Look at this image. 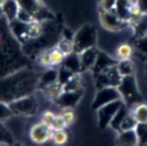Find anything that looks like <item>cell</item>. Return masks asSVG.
Listing matches in <instances>:
<instances>
[{"mask_svg":"<svg viewBox=\"0 0 147 146\" xmlns=\"http://www.w3.org/2000/svg\"><path fill=\"white\" fill-rule=\"evenodd\" d=\"M57 48H59L64 55H68V54H70V53H72V52L75 51L72 40H71V39H67V38H64V39H62V40L59 41Z\"/></svg>","mask_w":147,"mask_h":146,"instance_id":"cb8c5ba5","label":"cell"},{"mask_svg":"<svg viewBox=\"0 0 147 146\" xmlns=\"http://www.w3.org/2000/svg\"><path fill=\"white\" fill-rule=\"evenodd\" d=\"M0 39H1V36H0Z\"/></svg>","mask_w":147,"mask_h":146,"instance_id":"ab89813d","label":"cell"},{"mask_svg":"<svg viewBox=\"0 0 147 146\" xmlns=\"http://www.w3.org/2000/svg\"><path fill=\"white\" fill-rule=\"evenodd\" d=\"M39 62H40L41 66H45V67L52 66L51 56H49V51H46V52H44V53L40 54V56H39Z\"/></svg>","mask_w":147,"mask_h":146,"instance_id":"d6a6232c","label":"cell"},{"mask_svg":"<svg viewBox=\"0 0 147 146\" xmlns=\"http://www.w3.org/2000/svg\"><path fill=\"white\" fill-rule=\"evenodd\" d=\"M62 66H64L65 68H68L69 70H71L74 74L79 72L82 69V63H80V57H79V53L77 52H72L68 55H64V59L62 61Z\"/></svg>","mask_w":147,"mask_h":146,"instance_id":"4fadbf2b","label":"cell"},{"mask_svg":"<svg viewBox=\"0 0 147 146\" xmlns=\"http://www.w3.org/2000/svg\"><path fill=\"white\" fill-rule=\"evenodd\" d=\"M17 1L20 3V7L28 10L29 13H31L37 21L41 13L47 11V10H45V8L42 7V5L39 0H17Z\"/></svg>","mask_w":147,"mask_h":146,"instance_id":"7c38bea8","label":"cell"},{"mask_svg":"<svg viewBox=\"0 0 147 146\" xmlns=\"http://www.w3.org/2000/svg\"><path fill=\"white\" fill-rule=\"evenodd\" d=\"M9 106L14 115H33L38 108V102L32 95L28 94L10 101Z\"/></svg>","mask_w":147,"mask_h":146,"instance_id":"277c9868","label":"cell"},{"mask_svg":"<svg viewBox=\"0 0 147 146\" xmlns=\"http://www.w3.org/2000/svg\"><path fill=\"white\" fill-rule=\"evenodd\" d=\"M116 67H117V70H118L119 75H121L122 77H123V76L131 75V74L133 72V64H132V62H131L129 59L119 60V62H117Z\"/></svg>","mask_w":147,"mask_h":146,"instance_id":"ffe728a7","label":"cell"},{"mask_svg":"<svg viewBox=\"0 0 147 146\" xmlns=\"http://www.w3.org/2000/svg\"><path fill=\"white\" fill-rule=\"evenodd\" d=\"M72 75H74V72H72L71 70H69L68 68H65L64 66H62L61 69L59 70V78H57V82L63 85V84H65V83L72 77Z\"/></svg>","mask_w":147,"mask_h":146,"instance_id":"4dcf8cb0","label":"cell"},{"mask_svg":"<svg viewBox=\"0 0 147 146\" xmlns=\"http://www.w3.org/2000/svg\"><path fill=\"white\" fill-rule=\"evenodd\" d=\"M131 113L138 123H147V105L137 103L131 110Z\"/></svg>","mask_w":147,"mask_h":146,"instance_id":"ac0fdd59","label":"cell"},{"mask_svg":"<svg viewBox=\"0 0 147 146\" xmlns=\"http://www.w3.org/2000/svg\"><path fill=\"white\" fill-rule=\"evenodd\" d=\"M98 56V51L94 47H88L82 52H79V57H80V63H82V69H90L93 68L95 60Z\"/></svg>","mask_w":147,"mask_h":146,"instance_id":"8fae6325","label":"cell"},{"mask_svg":"<svg viewBox=\"0 0 147 146\" xmlns=\"http://www.w3.org/2000/svg\"><path fill=\"white\" fill-rule=\"evenodd\" d=\"M132 54V47L129 44H122L117 48V56L119 60L129 59Z\"/></svg>","mask_w":147,"mask_h":146,"instance_id":"83f0119b","label":"cell"},{"mask_svg":"<svg viewBox=\"0 0 147 146\" xmlns=\"http://www.w3.org/2000/svg\"><path fill=\"white\" fill-rule=\"evenodd\" d=\"M131 3H132L131 0H116V5H119V6H123L126 8H129V6Z\"/></svg>","mask_w":147,"mask_h":146,"instance_id":"74e56055","label":"cell"},{"mask_svg":"<svg viewBox=\"0 0 147 146\" xmlns=\"http://www.w3.org/2000/svg\"><path fill=\"white\" fill-rule=\"evenodd\" d=\"M16 20H18L20 22H23V23H31L33 21H36L34 16L29 13L28 10L23 9L22 7H20L18 11H17V16H16Z\"/></svg>","mask_w":147,"mask_h":146,"instance_id":"4316f807","label":"cell"},{"mask_svg":"<svg viewBox=\"0 0 147 146\" xmlns=\"http://www.w3.org/2000/svg\"><path fill=\"white\" fill-rule=\"evenodd\" d=\"M137 121H136V118H134V116L132 115V113H127L126 115H125V117L123 118V121H122V123H121V125H119V130H118V132L119 131H124V130H130V129H134L136 128V125H137Z\"/></svg>","mask_w":147,"mask_h":146,"instance_id":"603a6c76","label":"cell"},{"mask_svg":"<svg viewBox=\"0 0 147 146\" xmlns=\"http://www.w3.org/2000/svg\"><path fill=\"white\" fill-rule=\"evenodd\" d=\"M54 117H55V115H54L53 112L46 110V112H44V114H42V116H41V122H44L45 124H47V125L51 126V124H52Z\"/></svg>","mask_w":147,"mask_h":146,"instance_id":"836d02e7","label":"cell"},{"mask_svg":"<svg viewBox=\"0 0 147 146\" xmlns=\"http://www.w3.org/2000/svg\"><path fill=\"white\" fill-rule=\"evenodd\" d=\"M13 115H14V113H13L9 103L0 100V122H5L7 118H9Z\"/></svg>","mask_w":147,"mask_h":146,"instance_id":"484cf974","label":"cell"},{"mask_svg":"<svg viewBox=\"0 0 147 146\" xmlns=\"http://www.w3.org/2000/svg\"><path fill=\"white\" fill-rule=\"evenodd\" d=\"M67 125H68V124H67L65 121L63 120L62 115H57V116L54 117V120H53V122H52V124H51V128H52L53 130H64V128H65Z\"/></svg>","mask_w":147,"mask_h":146,"instance_id":"1f68e13d","label":"cell"},{"mask_svg":"<svg viewBox=\"0 0 147 146\" xmlns=\"http://www.w3.org/2000/svg\"><path fill=\"white\" fill-rule=\"evenodd\" d=\"M39 79L25 69H18L7 76L0 77V100L10 102L17 98L30 94Z\"/></svg>","mask_w":147,"mask_h":146,"instance_id":"6da1fadb","label":"cell"},{"mask_svg":"<svg viewBox=\"0 0 147 146\" xmlns=\"http://www.w3.org/2000/svg\"><path fill=\"white\" fill-rule=\"evenodd\" d=\"M57 78H59V71L55 70V69H48V70H46L40 76L38 84L41 85V86H44V87H46V86H48V85L57 82Z\"/></svg>","mask_w":147,"mask_h":146,"instance_id":"2e32d148","label":"cell"},{"mask_svg":"<svg viewBox=\"0 0 147 146\" xmlns=\"http://www.w3.org/2000/svg\"><path fill=\"white\" fill-rule=\"evenodd\" d=\"M117 90L121 93V97L123 99V101L125 103H134L138 100H140V95L137 89V84H136V79L133 77V75H127V76H123L119 84L117 85Z\"/></svg>","mask_w":147,"mask_h":146,"instance_id":"3957f363","label":"cell"},{"mask_svg":"<svg viewBox=\"0 0 147 146\" xmlns=\"http://www.w3.org/2000/svg\"><path fill=\"white\" fill-rule=\"evenodd\" d=\"M49 56H51L52 66L62 63V61H63V59H64V54H63L57 47H56V48H53V49L49 51Z\"/></svg>","mask_w":147,"mask_h":146,"instance_id":"f546056e","label":"cell"},{"mask_svg":"<svg viewBox=\"0 0 147 146\" xmlns=\"http://www.w3.org/2000/svg\"><path fill=\"white\" fill-rule=\"evenodd\" d=\"M51 139L54 141V144L62 145L68 140V135L63 130H53V135H52Z\"/></svg>","mask_w":147,"mask_h":146,"instance_id":"f1b7e54d","label":"cell"},{"mask_svg":"<svg viewBox=\"0 0 147 146\" xmlns=\"http://www.w3.org/2000/svg\"><path fill=\"white\" fill-rule=\"evenodd\" d=\"M78 89H80V78L78 75L74 74L72 77L65 84H63V91H75Z\"/></svg>","mask_w":147,"mask_h":146,"instance_id":"d4e9b609","label":"cell"},{"mask_svg":"<svg viewBox=\"0 0 147 146\" xmlns=\"http://www.w3.org/2000/svg\"><path fill=\"white\" fill-rule=\"evenodd\" d=\"M5 1H6V0H0V7L3 5V2H5Z\"/></svg>","mask_w":147,"mask_h":146,"instance_id":"f35d334b","label":"cell"},{"mask_svg":"<svg viewBox=\"0 0 147 146\" xmlns=\"http://www.w3.org/2000/svg\"><path fill=\"white\" fill-rule=\"evenodd\" d=\"M75 52L79 53L88 47H94L96 43V31L95 26L91 24L83 25L74 36L72 39Z\"/></svg>","mask_w":147,"mask_h":146,"instance_id":"7a4b0ae2","label":"cell"},{"mask_svg":"<svg viewBox=\"0 0 147 146\" xmlns=\"http://www.w3.org/2000/svg\"><path fill=\"white\" fill-rule=\"evenodd\" d=\"M117 64V61L111 59L110 56H108L106 53L103 52H98V56L95 60V63L93 66V70L95 74H99L103 70H107L110 67H114Z\"/></svg>","mask_w":147,"mask_h":146,"instance_id":"30bf717a","label":"cell"},{"mask_svg":"<svg viewBox=\"0 0 147 146\" xmlns=\"http://www.w3.org/2000/svg\"><path fill=\"white\" fill-rule=\"evenodd\" d=\"M1 9H2L3 17L8 22H11L17 16V11L20 9V3L17 0H6L3 2V5L1 6Z\"/></svg>","mask_w":147,"mask_h":146,"instance_id":"5bb4252c","label":"cell"},{"mask_svg":"<svg viewBox=\"0 0 147 146\" xmlns=\"http://www.w3.org/2000/svg\"><path fill=\"white\" fill-rule=\"evenodd\" d=\"M101 24L103 28L110 31H119L123 30L129 23L122 18H119L111 10H102L101 11Z\"/></svg>","mask_w":147,"mask_h":146,"instance_id":"52a82bcc","label":"cell"},{"mask_svg":"<svg viewBox=\"0 0 147 146\" xmlns=\"http://www.w3.org/2000/svg\"><path fill=\"white\" fill-rule=\"evenodd\" d=\"M62 117H63V120L65 121L67 124H70V123L74 122L75 115H74V112H71V110H64L62 113Z\"/></svg>","mask_w":147,"mask_h":146,"instance_id":"d590c367","label":"cell"},{"mask_svg":"<svg viewBox=\"0 0 147 146\" xmlns=\"http://www.w3.org/2000/svg\"><path fill=\"white\" fill-rule=\"evenodd\" d=\"M133 32L137 39L147 36V13H142L141 18L133 25Z\"/></svg>","mask_w":147,"mask_h":146,"instance_id":"e0dca14e","label":"cell"},{"mask_svg":"<svg viewBox=\"0 0 147 146\" xmlns=\"http://www.w3.org/2000/svg\"><path fill=\"white\" fill-rule=\"evenodd\" d=\"M82 94H83L82 89L75 91H62L61 94L55 99V101L57 102L59 106L63 108H72L78 103V101L82 98Z\"/></svg>","mask_w":147,"mask_h":146,"instance_id":"9c48e42d","label":"cell"},{"mask_svg":"<svg viewBox=\"0 0 147 146\" xmlns=\"http://www.w3.org/2000/svg\"><path fill=\"white\" fill-rule=\"evenodd\" d=\"M117 140L119 145H125V146H133L138 144V137H137L134 129L119 131Z\"/></svg>","mask_w":147,"mask_h":146,"instance_id":"9a60e30c","label":"cell"},{"mask_svg":"<svg viewBox=\"0 0 147 146\" xmlns=\"http://www.w3.org/2000/svg\"><path fill=\"white\" fill-rule=\"evenodd\" d=\"M126 114H127V110H126V107H125V103H124V105L117 110V113L115 114V116L111 118L109 125H110L114 130L118 131V130H119V125H121V123H122V121H123V118L125 117Z\"/></svg>","mask_w":147,"mask_h":146,"instance_id":"d6986e66","label":"cell"},{"mask_svg":"<svg viewBox=\"0 0 147 146\" xmlns=\"http://www.w3.org/2000/svg\"><path fill=\"white\" fill-rule=\"evenodd\" d=\"M100 5L102 10H111L116 5V0H100Z\"/></svg>","mask_w":147,"mask_h":146,"instance_id":"e575fe53","label":"cell"},{"mask_svg":"<svg viewBox=\"0 0 147 146\" xmlns=\"http://www.w3.org/2000/svg\"><path fill=\"white\" fill-rule=\"evenodd\" d=\"M125 102L123 101V99H117L114 101H110L103 106H101L100 108H98V117H99V126L100 128H107L110 124L111 118L115 116V114L117 113V110L124 105Z\"/></svg>","mask_w":147,"mask_h":146,"instance_id":"5b68a950","label":"cell"},{"mask_svg":"<svg viewBox=\"0 0 147 146\" xmlns=\"http://www.w3.org/2000/svg\"><path fill=\"white\" fill-rule=\"evenodd\" d=\"M45 91L47 93V97H49L51 99H54L55 100L61 94V92L63 91V85L60 84L59 82H55V83L46 86L45 87Z\"/></svg>","mask_w":147,"mask_h":146,"instance_id":"7402d4cb","label":"cell"},{"mask_svg":"<svg viewBox=\"0 0 147 146\" xmlns=\"http://www.w3.org/2000/svg\"><path fill=\"white\" fill-rule=\"evenodd\" d=\"M137 3L139 5L142 13H147V0H138Z\"/></svg>","mask_w":147,"mask_h":146,"instance_id":"8d00e7d4","label":"cell"},{"mask_svg":"<svg viewBox=\"0 0 147 146\" xmlns=\"http://www.w3.org/2000/svg\"><path fill=\"white\" fill-rule=\"evenodd\" d=\"M117 99H122V97H121V93H119V91L117 90L116 86L101 87V89L98 90V92L95 94L94 101L92 103V108L93 109H98L101 106H103V105H106V103H108L110 101L117 100Z\"/></svg>","mask_w":147,"mask_h":146,"instance_id":"8992f818","label":"cell"},{"mask_svg":"<svg viewBox=\"0 0 147 146\" xmlns=\"http://www.w3.org/2000/svg\"><path fill=\"white\" fill-rule=\"evenodd\" d=\"M134 131L138 137V144L146 145L147 144V123H137Z\"/></svg>","mask_w":147,"mask_h":146,"instance_id":"44dd1931","label":"cell"},{"mask_svg":"<svg viewBox=\"0 0 147 146\" xmlns=\"http://www.w3.org/2000/svg\"><path fill=\"white\" fill-rule=\"evenodd\" d=\"M52 135H53V129L49 125L45 124L44 122L36 123L34 125L31 126V129L29 131L30 139L37 144L46 143L48 139L52 138Z\"/></svg>","mask_w":147,"mask_h":146,"instance_id":"ba28073f","label":"cell"}]
</instances>
